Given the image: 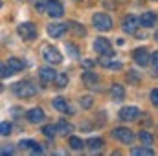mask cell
<instances>
[{
	"mask_svg": "<svg viewBox=\"0 0 158 156\" xmlns=\"http://www.w3.org/2000/svg\"><path fill=\"white\" fill-rule=\"evenodd\" d=\"M92 24H94V28L99 30V31H109V30H112V18H110L107 13H96V15L92 17Z\"/></svg>",
	"mask_w": 158,
	"mask_h": 156,
	"instance_id": "cell-1",
	"label": "cell"
},
{
	"mask_svg": "<svg viewBox=\"0 0 158 156\" xmlns=\"http://www.w3.org/2000/svg\"><path fill=\"white\" fill-rule=\"evenodd\" d=\"M13 92H15V96H19V97H33L35 92H37V86H33V84L28 83V81H22V83L13 84Z\"/></svg>",
	"mask_w": 158,
	"mask_h": 156,
	"instance_id": "cell-2",
	"label": "cell"
},
{
	"mask_svg": "<svg viewBox=\"0 0 158 156\" xmlns=\"http://www.w3.org/2000/svg\"><path fill=\"white\" fill-rule=\"evenodd\" d=\"M42 57L50 63V64H59L63 61V55L59 53L57 48L53 46H42Z\"/></svg>",
	"mask_w": 158,
	"mask_h": 156,
	"instance_id": "cell-3",
	"label": "cell"
},
{
	"mask_svg": "<svg viewBox=\"0 0 158 156\" xmlns=\"http://www.w3.org/2000/svg\"><path fill=\"white\" fill-rule=\"evenodd\" d=\"M17 31H19V35L24 40H33L37 37V28H35L31 22H22V24L17 28Z\"/></svg>",
	"mask_w": 158,
	"mask_h": 156,
	"instance_id": "cell-4",
	"label": "cell"
},
{
	"mask_svg": "<svg viewBox=\"0 0 158 156\" xmlns=\"http://www.w3.org/2000/svg\"><path fill=\"white\" fill-rule=\"evenodd\" d=\"M112 136L121 142V143H132L134 142V134H132V130L131 129H127V127H118V129H114L112 130Z\"/></svg>",
	"mask_w": 158,
	"mask_h": 156,
	"instance_id": "cell-5",
	"label": "cell"
},
{
	"mask_svg": "<svg viewBox=\"0 0 158 156\" xmlns=\"http://www.w3.org/2000/svg\"><path fill=\"white\" fill-rule=\"evenodd\" d=\"M94 50H96L99 55H114L110 42H109L107 39H103V37H99V39L94 40Z\"/></svg>",
	"mask_w": 158,
	"mask_h": 156,
	"instance_id": "cell-6",
	"label": "cell"
},
{
	"mask_svg": "<svg viewBox=\"0 0 158 156\" xmlns=\"http://www.w3.org/2000/svg\"><path fill=\"white\" fill-rule=\"evenodd\" d=\"M138 26H140V18L134 17V15H127V17L123 18V22H121V30H123L125 33H134Z\"/></svg>",
	"mask_w": 158,
	"mask_h": 156,
	"instance_id": "cell-7",
	"label": "cell"
},
{
	"mask_svg": "<svg viewBox=\"0 0 158 156\" xmlns=\"http://www.w3.org/2000/svg\"><path fill=\"white\" fill-rule=\"evenodd\" d=\"M132 59H134V63L140 64V66H147V64L151 63V55H149V51H147L145 48L134 50V51H132Z\"/></svg>",
	"mask_w": 158,
	"mask_h": 156,
	"instance_id": "cell-8",
	"label": "cell"
},
{
	"mask_svg": "<svg viewBox=\"0 0 158 156\" xmlns=\"http://www.w3.org/2000/svg\"><path fill=\"white\" fill-rule=\"evenodd\" d=\"M46 13H48L50 17H53V18H59V17H63V13H64V7H63V4H61L59 0H48Z\"/></svg>",
	"mask_w": 158,
	"mask_h": 156,
	"instance_id": "cell-9",
	"label": "cell"
},
{
	"mask_svg": "<svg viewBox=\"0 0 158 156\" xmlns=\"http://www.w3.org/2000/svg\"><path fill=\"white\" fill-rule=\"evenodd\" d=\"M26 117H28V121H30V123L37 125V123H42L46 116H44V110H42V109L35 107V109H30V110L26 112Z\"/></svg>",
	"mask_w": 158,
	"mask_h": 156,
	"instance_id": "cell-10",
	"label": "cell"
},
{
	"mask_svg": "<svg viewBox=\"0 0 158 156\" xmlns=\"http://www.w3.org/2000/svg\"><path fill=\"white\" fill-rule=\"evenodd\" d=\"M138 116H140V110L136 107H125L119 110V119L123 121H134Z\"/></svg>",
	"mask_w": 158,
	"mask_h": 156,
	"instance_id": "cell-11",
	"label": "cell"
},
{
	"mask_svg": "<svg viewBox=\"0 0 158 156\" xmlns=\"http://www.w3.org/2000/svg\"><path fill=\"white\" fill-rule=\"evenodd\" d=\"M39 76H40V79H42L44 83H55L57 72H55L53 68H50V66H44V68L39 70Z\"/></svg>",
	"mask_w": 158,
	"mask_h": 156,
	"instance_id": "cell-12",
	"label": "cell"
},
{
	"mask_svg": "<svg viewBox=\"0 0 158 156\" xmlns=\"http://www.w3.org/2000/svg\"><path fill=\"white\" fill-rule=\"evenodd\" d=\"M99 64H101V66H105V68L121 70V63H118V61H112V55H103V57H99Z\"/></svg>",
	"mask_w": 158,
	"mask_h": 156,
	"instance_id": "cell-13",
	"label": "cell"
},
{
	"mask_svg": "<svg viewBox=\"0 0 158 156\" xmlns=\"http://www.w3.org/2000/svg\"><path fill=\"white\" fill-rule=\"evenodd\" d=\"M155 20H156V15L151 13V11L140 15V26H142V28H151V26L155 24Z\"/></svg>",
	"mask_w": 158,
	"mask_h": 156,
	"instance_id": "cell-14",
	"label": "cell"
},
{
	"mask_svg": "<svg viewBox=\"0 0 158 156\" xmlns=\"http://www.w3.org/2000/svg\"><path fill=\"white\" fill-rule=\"evenodd\" d=\"M66 31V24H50L48 26V35L50 37H61L63 33Z\"/></svg>",
	"mask_w": 158,
	"mask_h": 156,
	"instance_id": "cell-15",
	"label": "cell"
},
{
	"mask_svg": "<svg viewBox=\"0 0 158 156\" xmlns=\"http://www.w3.org/2000/svg\"><path fill=\"white\" fill-rule=\"evenodd\" d=\"M110 97L114 99V101H121L123 97H125V88L121 86V84H112L110 86Z\"/></svg>",
	"mask_w": 158,
	"mask_h": 156,
	"instance_id": "cell-16",
	"label": "cell"
},
{
	"mask_svg": "<svg viewBox=\"0 0 158 156\" xmlns=\"http://www.w3.org/2000/svg\"><path fill=\"white\" fill-rule=\"evenodd\" d=\"M52 103H53V107H55L59 112H72L70 105H68V103H66V99H63V97H55Z\"/></svg>",
	"mask_w": 158,
	"mask_h": 156,
	"instance_id": "cell-17",
	"label": "cell"
},
{
	"mask_svg": "<svg viewBox=\"0 0 158 156\" xmlns=\"http://www.w3.org/2000/svg\"><path fill=\"white\" fill-rule=\"evenodd\" d=\"M83 81H85V84H86V86H96V83L99 81V77L96 76V72L86 70V72L83 74Z\"/></svg>",
	"mask_w": 158,
	"mask_h": 156,
	"instance_id": "cell-18",
	"label": "cell"
},
{
	"mask_svg": "<svg viewBox=\"0 0 158 156\" xmlns=\"http://www.w3.org/2000/svg\"><path fill=\"white\" fill-rule=\"evenodd\" d=\"M72 130H74V125H72V123H68V121H64V119H61V121L57 123V132H59V134H64V136H66V134H70Z\"/></svg>",
	"mask_w": 158,
	"mask_h": 156,
	"instance_id": "cell-19",
	"label": "cell"
},
{
	"mask_svg": "<svg viewBox=\"0 0 158 156\" xmlns=\"http://www.w3.org/2000/svg\"><path fill=\"white\" fill-rule=\"evenodd\" d=\"M140 143L142 145H145V147H151L153 145V142H155V138H153V134L151 132H147V130H140Z\"/></svg>",
	"mask_w": 158,
	"mask_h": 156,
	"instance_id": "cell-20",
	"label": "cell"
},
{
	"mask_svg": "<svg viewBox=\"0 0 158 156\" xmlns=\"http://www.w3.org/2000/svg\"><path fill=\"white\" fill-rule=\"evenodd\" d=\"M131 153L134 156H153L155 154V151H153L151 147H145V145H143V147H134Z\"/></svg>",
	"mask_w": 158,
	"mask_h": 156,
	"instance_id": "cell-21",
	"label": "cell"
},
{
	"mask_svg": "<svg viewBox=\"0 0 158 156\" xmlns=\"http://www.w3.org/2000/svg\"><path fill=\"white\" fill-rule=\"evenodd\" d=\"M7 64L11 66L13 72H20V70L24 68V63H22L20 59H17V57H9V59H7Z\"/></svg>",
	"mask_w": 158,
	"mask_h": 156,
	"instance_id": "cell-22",
	"label": "cell"
},
{
	"mask_svg": "<svg viewBox=\"0 0 158 156\" xmlns=\"http://www.w3.org/2000/svg\"><path fill=\"white\" fill-rule=\"evenodd\" d=\"M101 147H103V140H101V138H90V140H88V149H90L92 153L99 151Z\"/></svg>",
	"mask_w": 158,
	"mask_h": 156,
	"instance_id": "cell-23",
	"label": "cell"
},
{
	"mask_svg": "<svg viewBox=\"0 0 158 156\" xmlns=\"http://www.w3.org/2000/svg\"><path fill=\"white\" fill-rule=\"evenodd\" d=\"M42 134H44L46 138H53V136L57 134V125H44V127H42Z\"/></svg>",
	"mask_w": 158,
	"mask_h": 156,
	"instance_id": "cell-24",
	"label": "cell"
},
{
	"mask_svg": "<svg viewBox=\"0 0 158 156\" xmlns=\"http://www.w3.org/2000/svg\"><path fill=\"white\" fill-rule=\"evenodd\" d=\"M68 143H70V147H72L74 151H81V149L85 147V143H83V140H81V138H77V136H72Z\"/></svg>",
	"mask_w": 158,
	"mask_h": 156,
	"instance_id": "cell-25",
	"label": "cell"
},
{
	"mask_svg": "<svg viewBox=\"0 0 158 156\" xmlns=\"http://www.w3.org/2000/svg\"><path fill=\"white\" fill-rule=\"evenodd\" d=\"M70 26H72V31H74L77 37H83V35H86V30H85L81 24H77V22H70Z\"/></svg>",
	"mask_w": 158,
	"mask_h": 156,
	"instance_id": "cell-26",
	"label": "cell"
},
{
	"mask_svg": "<svg viewBox=\"0 0 158 156\" xmlns=\"http://www.w3.org/2000/svg\"><path fill=\"white\" fill-rule=\"evenodd\" d=\"M55 84H57L59 88H64V86L68 84V76H66V74H57V77H55Z\"/></svg>",
	"mask_w": 158,
	"mask_h": 156,
	"instance_id": "cell-27",
	"label": "cell"
},
{
	"mask_svg": "<svg viewBox=\"0 0 158 156\" xmlns=\"http://www.w3.org/2000/svg\"><path fill=\"white\" fill-rule=\"evenodd\" d=\"M33 7H35L39 13H44L46 7H48V2H46V0H33Z\"/></svg>",
	"mask_w": 158,
	"mask_h": 156,
	"instance_id": "cell-28",
	"label": "cell"
},
{
	"mask_svg": "<svg viewBox=\"0 0 158 156\" xmlns=\"http://www.w3.org/2000/svg\"><path fill=\"white\" fill-rule=\"evenodd\" d=\"M0 70H2V79H6V77H9L11 74H15V72L11 70V66H9V64H6V63L0 66Z\"/></svg>",
	"mask_w": 158,
	"mask_h": 156,
	"instance_id": "cell-29",
	"label": "cell"
},
{
	"mask_svg": "<svg viewBox=\"0 0 158 156\" xmlns=\"http://www.w3.org/2000/svg\"><path fill=\"white\" fill-rule=\"evenodd\" d=\"M0 132H2V136H7V134H11V123H7V121H2V125H0Z\"/></svg>",
	"mask_w": 158,
	"mask_h": 156,
	"instance_id": "cell-30",
	"label": "cell"
},
{
	"mask_svg": "<svg viewBox=\"0 0 158 156\" xmlns=\"http://www.w3.org/2000/svg\"><path fill=\"white\" fill-rule=\"evenodd\" d=\"M81 107L83 109H90L92 107V97L90 96H83L81 97Z\"/></svg>",
	"mask_w": 158,
	"mask_h": 156,
	"instance_id": "cell-31",
	"label": "cell"
},
{
	"mask_svg": "<svg viewBox=\"0 0 158 156\" xmlns=\"http://www.w3.org/2000/svg\"><path fill=\"white\" fill-rule=\"evenodd\" d=\"M64 46H66V51L70 53V57H74V59H76V57H79V53H77V50H76V46H72L70 42H66Z\"/></svg>",
	"mask_w": 158,
	"mask_h": 156,
	"instance_id": "cell-32",
	"label": "cell"
},
{
	"mask_svg": "<svg viewBox=\"0 0 158 156\" xmlns=\"http://www.w3.org/2000/svg\"><path fill=\"white\" fill-rule=\"evenodd\" d=\"M151 64H153V70H155V74H158V51L151 53Z\"/></svg>",
	"mask_w": 158,
	"mask_h": 156,
	"instance_id": "cell-33",
	"label": "cell"
},
{
	"mask_svg": "<svg viewBox=\"0 0 158 156\" xmlns=\"http://www.w3.org/2000/svg\"><path fill=\"white\" fill-rule=\"evenodd\" d=\"M151 103H153L155 107H158V88L151 90Z\"/></svg>",
	"mask_w": 158,
	"mask_h": 156,
	"instance_id": "cell-34",
	"label": "cell"
},
{
	"mask_svg": "<svg viewBox=\"0 0 158 156\" xmlns=\"http://www.w3.org/2000/svg\"><path fill=\"white\" fill-rule=\"evenodd\" d=\"M33 143H35V142H33V140H22V142H20V143H19V145H20V147H22V149H30V147H31V145H33Z\"/></svg>",
	"mask_w": 158,
	"mask_h": 156,
	"instance_id": "cell-35",
	"label": "cell"
},
{
	"mask_svg": "<svg viewBox=\"0 0 158 156\" xmlns=\"http://www.w3.org/2000/svg\"><path fill=\"white\" fill-rule=\"evenodd\" d=\"M30 151H31L33 154H40V153H42V147H40L39 143H33V145L30 147Z\"/></svg>",
	"mask_w": 158,
	"mask_h": 156,
	"instance_id": "cell-36",
	"label": "cell"
},
{
	"mask_svg": "<svg viewBox=\"0 0 158 156\" xmlns=\"http://www.w3.org/2000/svg\"><path fill=\"white\" fill-rule=\"evenodd\" d=\"M2 154L6 156V154H13V149H4V151H2Z\"/></svg>",
	"mask_w": 158,
	"mask_h": 156,
	"instance_id": "cell-37",
	"label": "cell"
},
{
	"mask_svg": "<svg viewBox=\"0 0 158 156\" xmlns=\"http://www.w3.org/2000/svg\"><path fill=\"white\" fill-rule=\"evenodd\" d=\"M83 64H85V66H86V68H88V66H92V64H94V63H92V61H83Z\"/></svg>",
	"mask_w": 158,
	"mask_h": 156,
	"instance_id": "cell-38",
	"label": "cell"
},
{
	"mask_svg": "<svg viewBox=\"0 0 158 156\" xmlns=\"http://www.w3.org/2000/svg\"><path fill=\"white\" fill-rule=\"evenodd\" d=\"M155 39H156V40H158V31H156V33H155Z\"/></svg>",
	"mask_w": 158,
	"mask_h": 156,
	"instance_id": "cell-39",
	"label": "cell"
},
{
	"mask_svg": "<svg viewBox=\"0 0 158 156\" xmlns=\"http://www.w3.org/2000/svg\"><path fill=\"white\" fill-rule=\"evenodd\" d=\"M76 2H79V0H76Z\"/></svg>",
	"mask_w": 158,
	"mask_h": 156,
	"instance_id": "cell-40",
	"label": "cell"
}]
</instances>
